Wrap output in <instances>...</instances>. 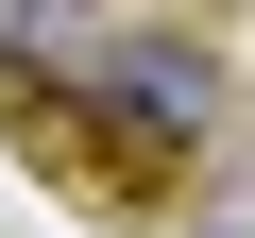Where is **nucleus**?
I'll return each mask as SVG.
<instances>
[{
  "instance_id": "7ed1b4c3",
  "label": "nucleus",
  "mask_w": 255,
  "mask_h": 238,
  "mask_svg": "<svg viewBox=\"0 0 255 238\" xmlns=\"http://www.w3.org/2000/svg\"><path fill=\"white\" fill-rule=\"evenodd\" d=\"M187 238H204V221H187Z\"/></svg>"
},
{
  "instance_id": "f257e3e1",
  "label": "nucleus",
  "mask_w": 255,
  "mask_h": 238,
  "mask_svg": "<svg viewBox=\"0 0 255 238\" xmlns=\"http://www.w3.org/2000/svg\"><path fill=\"white\" fill-rule=\"evenodd\" d=\"M68 119H85V136H119L136 170H170V153H204V136H221V68H204L187 34H119V51L68 85Z\"/></svg>"
},
{
  "instance_id": "f03ea898",
  "label": "nucleus",
  "mask_w": 255,
  "mask_h": 238,
  "mask_svg": "<svg viewBox=\"0 0 255 238\" xmlns=\"http://www.w3.org/2000/svg\"><path fill=\"white\" fill-rule=\"evenodd\" d=\"M102 51V0H0V85H85Z\"/></svg>"
}]
</instances>
